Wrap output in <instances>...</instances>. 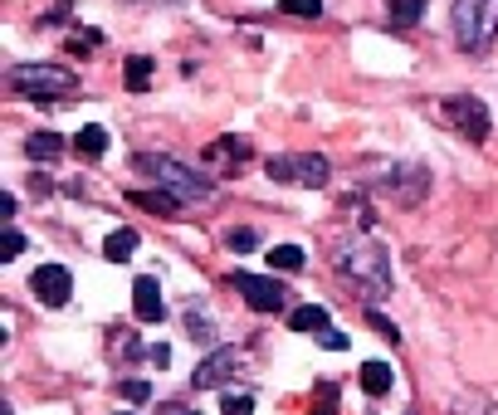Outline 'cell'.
Returning <instances> with one entry per match:
<instances>
[{"instance_id": "cell-1", "label": "cell", "mask_w": 498, "mask_h": 415, "mask_svg": "<svg viewBox=\"0 0 498 415\" xmlns=\"http://www.w3.org/2000/svg\"><path fill=\"white\" fill-rule=\"evenodd\" d=\"M333 264L357 293H366V298H387L391 293V260H387V250H381L376 239H362V235L337 239Z\"/></svg>"}, {"instance_id": "cell-2", "label": "cell", "mask_w": 498, "mask_h": 415, "mask_svg": "<svg viewBox=\"0 0 498 415\" xmlns=\"http://www.w3.org/2000/svg\"><path fill=\"white\" fill-rule=\"evenodd\" d=\"M137 171L152 176L166 196H176L181 206H186V200H210V181L201 176V171L181 166L176 156H137Z\"/></svg>"}, {"instance_id": "cell-3", "label": "cell", "mask_w": 498, "mask_h": 415, "mask_svg": "<svg viewBox=\"0 0 498 415\" xmlns=\"http://www.w3.org/2000/svg\"><path fill=\"white\" fill-rule=\"evenodd\" d=\"M498 35V0H454V45L483 49Z\"/></svg>"}, {"instance_id": "cell-4", "label": "cell", "mask_w": 498, "mask_h": 415, "mask_svg": "<svg viewBox=\"0 0 498 415\" xmlns=\"http://www.w3.org/2000/svg\"><path fill=\"white\" fill-rule=\"evenodd\" d=\"M10 89L35 98V103H54V93L74 89V74H69V69H49V64H20L16 74H10Z\"/></svg>"}, {"instance_id": "cell-5", "label": "cell", "mask_w": 498, "mask_h": 415, "mask_svg": "<svg viewBox=\"0 0 498 415\" xmlns=\"http://www.w3.org/2000/svg\"><path fill=\"white\" fill-rule=\"evenodd\" d=\"M269 176H274V181H293V186H323L327 181V162H323L318 152L274 156V162H269Z\"/></svg>"}, {"instance_id": "cell-6", "label": "cell", "mask_w": 498, "mask_h": 415, "mask_svg": "<svg viewBox=\"0 0 498 415\" xmlns=\"http://www.w3.org/2000/svg\"><path fill=\"white\" fill-rule=\"evenodd\" d=\"M445 118L460 127V137H469V142H483V137H489V108H483L479 98H469V93L445 98Z\"/></svg>"}, {"instance_id": "cell-7", "label": "cell", "mask_w": 498, "mask_h": 415, "mask_svg": "<svg viewBox=\"0 0 498 415\" xmlns=\"http://www.w3.org/2000/svg\"><path fill=\"white\" fill-rule=\"evenodd\" d=\"M235 289L254 313H279L289 303V293L279 289V279H264V274H235Z\"/></svg>"}, {"instance_id": "cell-8", "label": "cell", "mask_w": 498, "mask_h": 415, "mask_svg": "<svg viewBox=\"0 0 498 415\" xmlns=\"http://www.w3.org/2000/svg\"><path fill=\"white\" fill-rule=\"evenodd\" d=\"M30 289L39 293V303L64 308L69 298H74V274H69L64 264H39L35 274H30Z\"/></svg>"}, {"instance_id": "cell-9", "label": "cell", "mask_w": 498, "mask_h": 415, "mask_svg": "<svg viewBox=\"0 0 498 415\" xmlns=\"http://www.w3.org/2000/svg\"><path fill=\"white\" fill-rule=\"evenodd\" d=\"M239 362H245V356H239V347H216L201 367H196L191 386H196V391H216V386H225V381L239 371Z\"/></svg>"}, {"instance_id": "cell-10", "label": "cell", "mask_w": 498, "mask_h": 415, "mask_svg": "<svg viewBox=\"0 0 498 415\" xmlns=\"http://www.w3.org/2000/svg\"><path fill=\"white\" fill-rule=\"evenodd\" d=\"M132 313H137V323H162V318H166L162 283H156L152 274H142V279L132 283Z\"/></svg>"}, {"instance_id": "cell-11", "label": "cell", "mask_w": 498, "mask_h": 415, "mask_svg": "<svg viewBox=\"0 0 498 415\" xmlns=\"http://www.w3.org/2000/svg\"><path fill=\"white\" fill-rule=\"evenodd\" d=\"M289 327H293V333H327V308H318V303L293 308L289 313Z\"/></svg>"}, {"instance_id": "cell-12", "label": "cell", "mask_w": 498, "mask_h": 415, "mask_svg": "<svg viewBox=\"0 0 498 415\" xmlns=\"http://www.w3.org/2000/svg\"><path fill=\"white\" fill-rule=\"evenodd\" d=\"M127 200H132V206H142V210H152V216H176V210H181V200L166 196V191H132Z\"/></svg>"}, {"instance_id": "cell-13", "label": "cell", "mask_w": 498, "mask_h": 415, "mask_svg": "<svg viewBox=\"0 0 498 415\" xmlns=\"http://www.w3.org/2000/svg\"><path fill=\"white\" fill-rule=\"evenodd\" d=\"M25 152H30V162H54V156L64 152V137L59 133H35L25 142Z\"/></svg>"}, {"instance_id": "cell-14", "label": "cell", "mask_w": 498, "mask_h": 415, "mask_svg": "<svg viewBox=\"0 0 498 415\" xmlns=\"http://www.w3.org/2000/svg\"><path fill=\"white\" fill-rule=\"evenodd\" d=\"M74 152L79 156H89V162H93V156H103L108 152V133H103V127H79V137H74Z\"/></svg>"}, {"instance_id": "cell-15", "label": "cell", "mask_w": 498, "mask_h": 415, "mask_svg": "<svg viewBox=\"0 0 498 415\" xmlns=\"http://www.w3.org/2000/svg\"><path fill=\"white\" fill-rule=\"evenodd\" d=\"M362 391L366 396H387L391 391V367L387 362H366L362 367Z\"/></svg>"}, {"instance_id": "cell-16", "label": "cell", "mask_w": 498, "mask_h": 415, "mask_svg": "<svg viewBox=\"0 0 498 415\" xmlns=\"http://www.w3.org/2000/svg\"><path fill=\"white\" fill-rule=\"evenodd\" d=\"M210 162H249V142L245 137H220L210 147Z\"/></svg>"}, {"instance_id": "cell-17", "label": "cell", "mask_w": 498, "mask_h": 415, "mask_svg": "<svg viewBox=\"0 0 498 415\" xmlns=\"http://www.w3.org/2000/svg\"><path fill=\"white\" fill-rule=\"evenodd\" d=\"M420 16H425V0H391V25H396V30L420 25Z\"/></svg>"}, {"instance_id": "cell-18", "label": "cell", "mask_w": 498, "mask_h": 415, "mask_svg": "<svg viewBox=\"0 0 498 415\" xmlns=\"http://www.w3.org/2000/svg\"><path fill=\"white\" fill-rule=\"evenodd\" d=\"M137 250V230H112L108 239H103V254H108V260H127V254H132Z\"/></svg>"}, {"instance_id": "cell-19", "label": "cell", "mask_w": 498, "mask_h": 415, "mask_svg": "<svg viewBox=\"0 0 498 415\" xmlns=\"http://www.w3.org/2000/svg\"><path fill=\"white\" fill-rule=\"evenodd\" d=\"M147 83H152V59H147V54L127 59V89H132V93H142Z\"/></svg>"}, {"instance_id": "cell-20", "label": "cell", "mask_w": 498, "mask_h": 415, "mask_svg": "<svg viewBox=\"0 0 498 415\" xmlns=\"http://www.w3.org/2000/svg\"><path fill=\"white\" fill-rule=\"evenodd\" d=\"M313 415H337V386L333 381H318V391H313Z\"/></svg>"}, {"instance_id": "cell-21", "label": "cell", "mask_w": 498, "mask_h": 415, "mask_svg": "<svg viewBox=\"0 0 498 415\" xmlns=\"http://www.w3.org/2000/svg\"><path fill=\"white\" fill-rule=\"evenodd\" d=\"M269 264L293 274V269H303V250H298V245H279V250H269Z\"/></svg>"}, {"instance_id": "cell-22", "label": "cell", "mask_w": 498, "mask_h": 415, "mask_svg": "<svg viewBox=\"0 0 498 415\" xmlns=\"http://www.w3.org/2000/svg\"><path fill=\"white\" fill-rule=\"evenodd\" d=\"M289 16H303V20H318L323 16V0H283Z\"/></svg>"}, {"instance_id": "cell-23", "label": "cell", "mask_w": 498, "mask_h": 415, "mask_svg": "<svg viewBox=\"0 0 498 415\" xmlns=\"http://www.w3.org/2000/svg\"><path fill=\"white\" fill-rule=\"evenodd\" d=\"M220 415H254V396H225V410Z\"/></svg>"}, {"instance_id": "cell-24", "label": "cell", "mask_w": 498, "mask_h": 415, "mask_svg": "<svg viewBox=\"0 0 498 415\" xmlns=\"http://www.w3.org/2000/svg\"><path fill=\"white\" fill-rule=\"evenodd\" d=\"M225 239H230V250H235V254H245V250H254V230H230V235H225Z\"/></svg>"}, {"instance_id": "cell-25", "label": "cell", "mask_w": 498, "mask_h": 415, "mask_svg": "<svg viewBox=\"0 0 498 415\" xmlns=\"http://www.w3.org/2000/svg\"><path fill=\"white\" fill-rule=\"evenodd\" d=\"M20 250H25V235L20 230H5V245H0V254H5V260H16Z\"/></svg>"}, {"instance_id": "cell-26", "label": "cell", "mask_w": 498, "mask_h": 415, "mask_svg": "<svg viewBox=\"0 0 498 415\" xmlns=\"http://www.w3.org/2000/svg\"><path fill=\"white\" fill-rule=\"evenodd\" d=\"M122 396H127V400H137V406H142V400L152 396V386H147V381H127V386H122Z\"/></svg>"}, {"instance_id": "cell-27", "label": "cell", "mask_w": 498, "mask_h": 415, "mask_svg": "<svg viewBox=\"0 0 498 415\" xmlns=\"http://www.w3.org/2000/svg\"><path fill=\"white\" fill-rule=\"evenodd\" d=\"M366 323H372L376 333H387V342H396V327H391L387 318H381V313H366Z\"/></svg>"}, {"instance_id": "cell-28", "label": "cell", "mask_w": 498, "mask_h": 415, "mask_svg": "<svg viewBox=\"0 0 498 415\" xmlns=\"http://www.w3.org/2000/svg\"><path fill=\"white\" fill-rule=\"evenodd\" d=\"M323 347H327V352H343V347H347V337H343V333H333V327H327V333H323Z\"/></svg>"}, {"instance_id": "cell-29", "label": "cell", "mask_w": 498, "mask_h": 415, "mask_svg": "<svg viewBox=\"0 0 498 415\" xmlns=\"http://www.w3.org/2000/svg\"><path fill=\"white\" fill-rule=\"evenodd\" d=\"M152 362H156V367H166V362H172V352H166V342H156V347H152Z\"/></svg>"}, {"instance_id": "cell-30", "label": "cell", "mask_w": 498, "mask_h": 415, "mask_svg": "<svg viewBox=\"0 0 498 415\" xmlns=\"http://www.w3.org/2000/svg\"><path fill=\"white\" fill-rule=\"evenodd\" d=\"M30 191H35V196H49V191H54V186H49L45 176H30Z\"/></svg>"}, {"instance_id": "cell-31", "label": "cell", "mask_w": 498, "mask_h": 415, "mask_svg": "<svg viewBox=\"0 0 498 415\" xmlns=\"http://www.w3.org/2000/svg\"><path fill=\"white\" fill-rule=\"evenodd\" d=\"M469 406H474V410H479V415H498V410H493V406H489V400H479V396H474V400H469ZM460 415H464V410H460Z\"/></svg>"}, {"instance_id": "cell-32", "label": "cell", "mask_w": 498, "mask_h": 415, "mask_svg": "<svg viewBox=\"0 0 498 415\" xmlns=\"http://www.w3.org/2000/svg\"><path fill=\"white\" fill-rule=\"evenodd\" d=\"M162 415H196L191 406H176V400H172V406H162Z\"/></svg>"}]
</instances>
